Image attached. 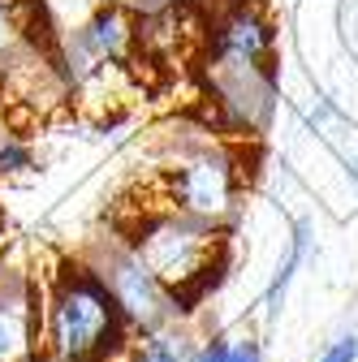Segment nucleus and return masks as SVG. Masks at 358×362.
Here are the masks:
<instances>
[{
    "mask_svg": "<svg viewBox=\"0 0 358 362\" xmlns=\"http://www.w3.org/2000/svg\"><path fill=\"white\" fill-rule=\"evenodd\" d=\"M316 362H358V332H341Z\"/></svg>",
    "mask_w": 358,
    "mask_h": 362,
    "instance_id": "nucleus-10",
    "label": "nucleus"
},
{
    "mask_svg": "<svg viewBox=\"0 0 358 362\" xmlns=\"http://www.w3.org/2000/svg\"><path fill=\"white\" fill-rule=\"evenodd\" d=\"M195 362H259V345L255 341H225V337H216L207 341Z\"/></svg>",
    "mask_w": 358,
    "mask_h": 362,
    "instance_id": "nucleus-9",
    "label": "nucleus"
},
{
    "mask_svg": "<svg viewBox=\"0 0 358 362\" xmlns=\"http://www.w3.org/2000/svg\"><path fill=\"white\" fill-rule=\"evenodd\" d=\"M134 332L86 259H61L39 281V362H125Z\"/></svg>",
    "mask_w": 358,
    "mask_h": 362,
    "instance_id": "nucleus-1",
    "label": "nucleus"
},
{
    "mask_svg": "<svg viewBox=\"0 0 358 362\" xmlns=\"http://www.w3.org/2000/svg\"><path fill=\"white\" fill-rule=\"evenodd\" d=\"M272 48L277 35L255 0H229L212 18L207 78L212 95L233 125L259 129L272 108Z\"/></svg>",
    "mask_w": 358,
    "mask_h": 362,
    "instance_id": "nucleus-2",
    "label": "nucleus"
},
{
    "mask_svg": "<svg viewBox=\"0 0 358 362\" xmlns=\"http://www.w3.org/2000/svg\"><path fill=\"white\" fill-rule=\"evenodd\" d=\"M125 246L147 263L151 276L177 298L182 310H195L203 293L216 285L225 267V233L216 224L177 216V211H143L125 229Z\"/></svg>",
    "mask_w": 358,
    "mask_h": 362,
    "instance_id": "nucleus-3",
    "label": "nucleus"
},
{
    "mask_svg": "<svg viewBox=\"0 0 358 362\" xmlns=\"http://www.w3.org/2000/svg\"><path fill=\"white\" fill-rule=\"evenodd\" d=\"M164 211L190 216L203 224H225L238 211V164L220 147H195L164 168Z\"/></svg>",
    "mask_w": 358,
    "mask_h": 362,
    "instance_id": "nucleus-5",
    "label": "nucleus"
},
{
    "mask_svg": "<svg viewBox=\"0 0 358 362\" xmlns=\"http://www.w3.org/2000/svg\"><path fill=\"white\" fill-rule=\"evenodd\" d=\"M0 362H39V276L0 267Z\"/></svg>",
    "mask_w": 358,
    "mask_h": 362,
    "instance_id": "nucleus-6",
    "label": "nucleus"
},
{
    "mask_svg": "<svg viewBox=\"0 0 358 362\" xmlns=\"http://www.w3.org/2000/svg\"><path fill=\"white\" fill-rule=\"evenodd\" d=\"M134 48H139V18L129 5H104L82 22L74 35V57L78 65H129Z\"/></svg>",
    "mask_w": 358,
    "mask_h": 362,
    "instance_id": "nucleus-7",
    "label": "nucleus"
},
{
    "mask_svg": "<svg viewBox=\"0 0 358 362\" xmlns=\"http://www.w3.org/2000/svg\"><path fill=\"white\" fill-rule=\"evenodd\" d=\"M195 354H199L195 337L173 324V328H160L151 337H139L125 362H195Z\"/></svg>",
    "mask_w": 358,
    "mask_h": 362,
    "instance_id": "nucleus-8",
    "label": "nucleus"
},
{
    "mask_svg": "<svg viewBox=\"0 0 358 362\" xmlns=\"http://www.w3.org/2000/svg\"><path fill=\"white\" fill-rule=\"evenodd\" d=\"M86 263H91V267L100 272V281L108 285V293H112V302L121 306V315H125L134 341H139V337H151V332H160V328H173V324L186 315L182 306H177V298L147 272V263L125 246V238H112L108 246H100Z\"/></svg>",
    "mask_w": 358,
    "mask_h": 362,
    "instance_id": "nucleus-4",
    "label": "nucleus"
},
{
    "mask_svg": "<svg viewBox=\"0 0 358 362\" xmlns=\"http://www.w3.org/2000/svg\"><path fill=\"white\" fill-rule=\"evenodd\" d=\"M26 164H30V151L18 147V143H9L5 151H0V173H13V168H26Z\"/></svg>",
    "mask_w": 358,
    "mask_h": 362,
    "instance_id": "nucleus-11",
    "label": "nucleus"
}]
</instances>
